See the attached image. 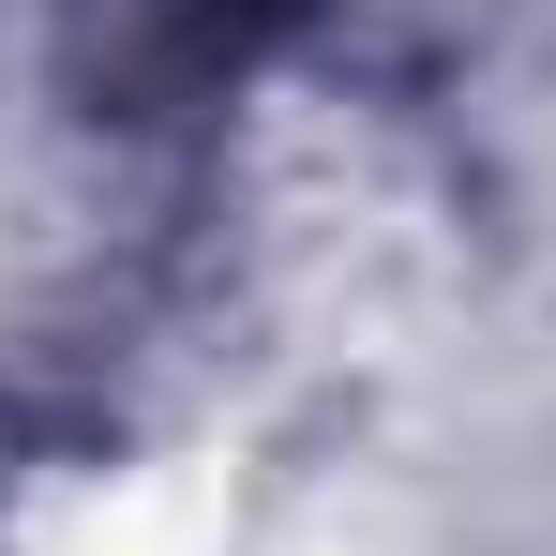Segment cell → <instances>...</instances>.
I'll use <instances>...</instances> for the list:
<instances>
[{
    "instance_id": "obj_1",
    "label": "cell",
    "mask_w": 556,
    "mask_h": 556,
    "mask_svg": "<svg viewBox=\"0 0 556 556\" xmlns=\"http://www.w3.org/2000/svg\"><path fill=\"white\" fill-rule=\"evenodd\" d=\"M195 30H211V46H256V30H286V15H301V0H181Z\"/></svg>"
}]
</instances>
